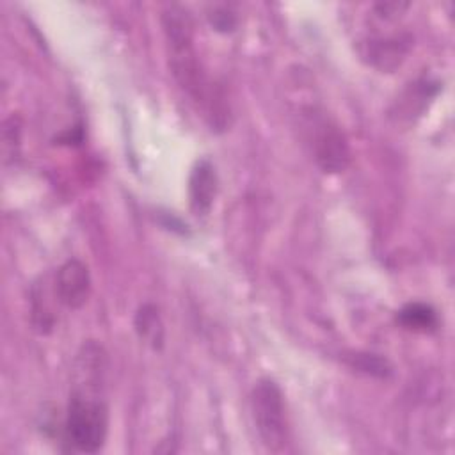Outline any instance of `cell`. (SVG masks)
Instances as JSON below:
<instances>
[{
    "instance_id": "277c9868",
    "label": "cell",
    "mask_w": 455,
    "mask_h": 455,
    "mask_svg": "<svg viewBox=\"0 0 455 455\" xmlns=\"http://www.w3.org/2000/svg\"><path fill=\"white\" fill-rule=\"evenodd\" d=\"M306 128L318 167L323 172H343L350 162V149L341 128L316 110L307 114Z\"/></svg>"
},
{
    "instance_id": "ba28073f",
    "label": "cell",
    "mask_w": 455,
    "mask_h": 455,
    "mask_svg": "<svg viewBox=\"0 0 455 455\" xmlns=\"http://www.w3.org/2000/svg\"><path fill=\"white\" fill-rule=\"evenodd\" d=\"M133 325L139 338L144 343H148L151 348L160 350L164 347V322L160 318L156 306L153 304L140 306L135 313Z\"/></svg>"
},
{
    "instance_id": "52a82bcc",
    "label": "cell",
    "mask_w": 455,
    "mask_h": 455,
    "mask_svg": "<svg viewBox=\"0 0 455 455\" xmlns=\"http://www.w3.org/2000/svg\"><path fill=\"white\" fill-rule=\"evenodd\" d=\"M409 41L411 39H403L400 36L371 39L366 43L364 57H368V62L371 66L382 71H391L403 60L409 50Z\"/></svg>"
},
{
    "instance_id": "30bf717a",
    "label": "cell",
    "mask_w": 455,
    "mask_h": 455,
    "mask_svg": "<svg viewBox=\"0 0 455 455\" xmlns=\"http://www.w3.org/2000/svg\"><path fill=\"white\" fill-rule=\"evenodd\" d=\"M352 366L357 368L359 371H364L375 377H387L391 373L389 363L375 354H355Z\"/></svg>"
},
{
    "instance_id": "8fae6325",
    "label": "cell",
    "mask_w": 455,
    "mask_h": 455,
    "mask_svg": "<svg viewBox=\"0 0 455 455\" xmlns=\"http://www.w3.org/2000/svg\"><path fill=\"white\" fill-rule=\"evenodd\" d=\"M208 18H210L212 27L215 30H219V32H229L236 25L235 14L231 11H228V9H213V12L208 14Z\"/></svg>"
},
{
    "instance_id": "8992f818",
    "label": "cell",
    "mask_w": 455,
    "mask_h": 455,
    "mask_svg": "<svg viewBox=\"0 0 455 455\" xmlns=\"http://www.w3.org/2000/svg\"><path fill=\"white\" fill-rule=\"evenodd\" d=\"M217 172L208 158L196 162L188 178V203L197 217L208 215L217 196Z\"/></svg>"
},
{
    "instance_id": "7a4b0ae2",
    "label": "cell",
    "mask_w": 455,
    "mask_h": 455,
    "mask_svg": "<svg viewBox=\"0 0 455 455\" xmlns=\"http://www.w3.org/2000/svg\"><path fill=\"white\" fill-rule=\"evenodd\" d=\"M162 28L169 52V68L185 94L201 108L212 128L228 126L229 107L220 89L210 82L194 46V27L183 7L171 5L162 12Z\"/></svg>"
},
{
    "instance_id": "6da1fadb",
    "label": "cell",
    "mask_w": 455,
    "mask_h": 455,
    "mask_svg": "<svg viewBox=\"0 0 455 455\" xmlns=\"http://www.w3.org/2000/svg\"><path fill=\"white\" fill-rule=\"evenodd\" d=\"M107 354L101 345H82L73 364V384L64 421L66 441L82 453L103 448L108 432V407L105 402Z\"/></svg>"
},
{
    "instance_id": "5b68a950",
    "label": "cell",
    "mask_w": 455,
    "mask_h": 455,
    "mask_svg": "<svg viewBox=\"0 0 455 455\" xmlns=\"http://www.w3.org/2000/svg\"><path fill=\"white\" fill-rule=\"evenodd\" d=\"M55 295L66 307H82L91 295L89 268L78 259L62 263L55 275Z\"/></svg>"
},
{
    "instance_id": "3957f363",
    "label": "cell",
    "mask_w": 455,
    "mask_h": 455,
    "mask_svg": "<svg viewBox=\"0 0 455 455\" xmlns=\"http://www.w3.org/2000/svg\"><path fill=\"white\" fill-rule=\"evenodd\" d=\"M251 409L261 443L270 451H281L288 441V425L279 386L270 379H259L251 393Z\"/></svg>"
},
{
    "instance_id": "9c48e42d",
    "label": "cell",
    "mask_w": 455,
    "mask_h": 455,
    "mask_svg": "<svg viewBox=\"0 0 455 455\" xmlns=\"http://www.w3.org/2000/svg\"><path fill=\"white\" fill-rule=\"evenodd\" d=\"M398 322L405 329L430 332L437 327V315L428 304L409 302L398 311Z\"/></svg>"
}]
</instances>
